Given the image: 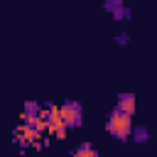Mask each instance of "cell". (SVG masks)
I'll return each instance as SVG.
<instances>
[{"label": "cell", "instance_id": "cell-4", "mask_svg": "<svg viewBox=\"0 0 157 157\" xmlns=\"http://www.w3.org/2000/svg\"><path fill=\"white\" fill-rule=\"evenodd\" d=\"M115 108L120 110V113H125V115H135V108H137V101H135V96L132 93H120L118 96V101H115Z\"/></svg>", "mask_w": 157, "mask_h": 157}, {"label": "cell", "instance_id": "cell-2", "mask_svg": "<svg viewBox=\"0 0 157 157\" xmlns=\"http://www.w3.org/2000/svg\"><path fill=\"white\" fill-rule=\"evenodd\" d=\"M59 118L64 123V128H78L83 123V105L78 101H64L59 105Z\"/></svg>", "mask_w": 157, "mask_h": 157}, {"label": "cell", "instance_id": "cell-1", "mask_svg": "<svg viewBox=\"0 0 157 157\" xmlns=\"http://www.w3.org/2000/svg\"><path fill=\"white\" fill-rule=\"evenodd\" d=\"M105 130H108V135L115 137V140H128V137L132 135V118L125 115V113H120L118 108H113V110L108 113Z\"/></svg>", "mask_w": 157, "mask_h": 157}, {"label": "cell", "instance_id": "cell-3", "mask_svg": "<svg viewBox=\"0 0 157 157\" xmlns=\"http://www.w3.org/2000/svg\"><path fill=\"white\" fill-rule=\"evenodd\" d=\"M39 137H42V130H37V128L29 125V123H22L20 128H15V140H17L22 147H34V145H39Z\"/></svg>", "mask_w": 157, "mask_h": 157}, {"label": "cell", "instance_id": "cell-5", "mask_svg": "<svg viewBox=\"0 0 157 157\" xmlns=\"http://www.w3.org/2000/svg\"><path fill=\"white\" fill-rule=\"evenodd\" d=\"M71 157H98V150H96L91 142H81V145L74 150Z\"/></svg>", "mask_w": 157, "mask_h": 157}, {"label": "cell", "instance_id": "cell-6", "mask_svg": "<svg viewBox=\"0 0 157 157\" xmlns=\"http://www.w3.org/2000/svg\"><path fill=\"white\" fill-rule=\"evenodd\" d=\"M132 135H135L132 140H135V142H140V145L150 140V132H147V128H145V125H137V128L132 130Z\"/></svg>", "mask_w": 157, "mask_h": 157}]
</instances>
